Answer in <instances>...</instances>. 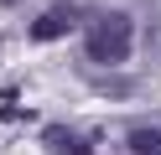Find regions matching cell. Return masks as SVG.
Listing matches in <instances>:
<instances>
[{"mask_svg": "<svg viewBox=\"0 0 161 155\" xmlns=\"http://www.w3.org/2000/svg\"><path fill=\"white\" fill-rule=\"evenodd\" d=\"M130 41H135V21L125 10H104V16L88 21V57L104 62V67H114V62L130 57Z\"/></svg>", "mask_w": 161, "mask_h": 155, "instance_id": "cell-1", "label": "cell"}, {"mask_svg": "<svg viewBox=\"0 0 161 155\" xmlns=\"http://www.w3.org/2000/svg\"><path fill=\"white\" fill-rule=\"evenodd\" d=\"M63 31H73V10H47L31 21V41H57Z\"/></svg>", "mask_w": 161, "mask_h": 155, "instance_id": "cell-2", "label": "cell"}, {"mask_svg": "<svg viewBox=\"0 0 161 155\" xmlns=\"http://www.w3.org/2000/svg\"><path fill=\"white\" fill-rule=\"evenodd\" d=\"M42 140H47V150H52V155H94L78 134H68V129H47Z\"/></svg>", "mask_w": 161, "mask_h": 155, "instance_id": "cell-3", "label": "cell"}, {"mask_svg": "<svg viewBox=\"0 0 161 155\" xmlns=\"http://www.w3.org/2000/svg\"><path fill=\"white\" fill-rule=\"evenodd\" d=\"M130 155H161V129H151V124L130 129Z\"/></svg>", "mask_w": 161, "mask_h": 155, "instance_id": "cell-4", "label": "cell"}, {"mask_svg": "<svg viewBox=\"0 0 161 155\" xmlns=\"http://www.w3.org/2000/svg\"><path fill=\"white\" fill-rule=\"evenodd\" d=\"M0 5H16V0H0Z\"/></svg>", "mask_w": 161, "mask_h": 155, "instance_id": "cell-5", "label": "cell"}]
</instances>
